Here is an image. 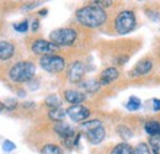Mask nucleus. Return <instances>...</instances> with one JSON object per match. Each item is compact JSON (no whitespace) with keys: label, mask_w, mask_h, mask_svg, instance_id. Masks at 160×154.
Listing matches in <instances>:
<instances>
[{"label":"nucleus","mask_w":160,"mask_h":154,"mask_svg":"<svg viewBox=\"0 0 160 154\" xmlns=\"http://www.w3.org/2000/svg\"><path fill=\"white\" fill-rule=\"evenodd\" d=\"M38 26H40V22L36 20V21H33V23H32V31H36L37 28H38Z\"/></svg>","instance_id":"obj_33"},{"label":"nucleus","mask_w":160,"mask_h":154,"mask_svg":"<svg viewBox=\"0 0 160 154\" xmlns=\"http://www.w3.org/2000/svg\"><path fill=\"white\" fill-rule=\"evenodd\" d=\"M110 154H133V148L128 143H120L111 151Z\"/></svg>","instance_id":"obj_17"},{"label":"nucleus","mask_w":160,"mask_h":154,"mask_svg":"<svg viewBox=\"0 0 160 154\" xmlns=\"http://www.w3.org/2000/svg\"><path fill=\"white\" fill-rule=\"evenodd\" d=\"M64 97L68 102H70L73 105H80L82 101H85L86 95L84 93L77 91V90H67L64 93Z\"/></svg>","instance_id":"obj_13"},{"label":"nucleus","mask_w":160,"mask_h":154,"mask_svg":"<svg viewBox=\"0 0 160 154\" xmlns=\"http://www.w3.org/2000/svg\"><path fill=\"white\" fill-rule=\"evenodd\" d=\"M41 154H62V149L56 144H47L42 148Z\"/></svg>","instance_id":"obj_21"},{"label":"nucleus","mask_w":160,"mask_h":154,"mask_svg":"<svg viewBox=\"0 0 160 154\" xmlns=\"http://www.w3.org/2000/svg\"><path fill=\"white\" fill-rule=\"evenodd\" d=\"M67 116V111L63 110L62 107H58V109H53L49 111V118L56 121V122H62L64 121V117Z\"/></svg>","instance_id":"obj_18"},{"label":"nucleus","mask_w":160,"mask_h":154,"mask_svg":"<svg viewBox=\"0 0 160 154\" xmlns=\"http://www.w3.org/2000/svg\"><path fill=\"white\" fill-rule=\"evenodd\" d=\"M144 130L150 137H160V122L159 121H148L144 125Z\"/></svg>","instance_id":"obj_15"},{"label":"nucleus","mask_w":160,"mask_h":154,"mask_svg":"<svg viewBox=\"0 0 160 154\" xmlns=\"http://www.w3.org/2000/svg\"><path fill=\"white\" fill-rule=\"evenodd\" d=\"M147 15L148 18L152 20V21H159L160 20V14L158 11H154V10H147Z\"/></svg>","instance_id":"obj_28"},{"label":"nucleus","mask_w":160,"mask_h":154,"mask_svg":"<svg viewBox=\"0 0 160 154\" xmlns=\"http://www.w3.org/2000/svg\"><path fill=\"white\" fill-rule=\"evenodd\" d=\"M2 105H4V107H8V110H12V109L16 107L18 102H16V100H14V99H8V102H4Z\"/></svg>","instance_id":"obj_29"},{"label":"nucleus","mask_w":160,"mask_h":154,"mask_svg":"<svg viewBox=\"0 0 160 154\" xmlns=\"http://www.w3.org/2000/svg\"><path fill=\"white\" fill-rule=\"evenodd\" d=\"M41 67L52 74H57L60 73L64 68H65V60L64 58L57 56V54H48V56H43L40 59Z\"/></svg>","instance_id":"obj_5"},{"label":"nucleus","mask_w":160,"mask_h":154,"mask_svg":"<svg viewBox=\"0 0 160 154\" xmlns=\"http://www.w3.org/2000/svg\"><path fill=\"white\" fill-rule=\"evenodd\" d=\"M36 67L32 62L25 60L12 65L9 70V77L15 83H26L35 77Z\"/></svg>","instance_id":"obj_2"},{"label":"nucleus","mask_w":160,"mask_h":154,"mask_svg":"<svg viewBox=\"0 0 160 154\" xmlns=\"http://www.w3.org/2000/svg\"><path fill=\"white\" fill-rule=\"evenodd\" d=\"M149 142H150V146L153 147L154 153L160 154V137H150Z\"/></svg>","instance_id":"obj_24"},{"label":"nucleus","mask_w":160,"mask_h":154,"mask_svg":"<svg viewBox=\"0 0 160 154\" xmlns=\"http://www.w3.org/2000/svg\"><path fill=\"white\" fill-rule=\"evenodd\" d=\"M92 4H94V5H96V6H99V8H102V9H103V8L110 6V5L112 4V1H110V0H106V1H105V0H103V1L98 0V1H94Z\"/></svg>","instance_id":"obj_30"},{"label":"nucleus","mask_w":160,"mask_h":154,"mask_svg":"<svg viewBox=\"0 0 160 154\" xmlns=\"http://www.w3.org/2000/svg\"><path fill=\"white\" fill-rule=\"evenodd\" d=\"M117 132H118V135H120L121 138L124 139V141H128V139L133 136L132 131H131L127 126H118V127H117Z\"/></svg>","instance_id":"obj_22"},{"label":"nucleus","mask_w":160,"mask_h":154,"mask_svg":"<svg viewBox=\"0 0 160 154\" xmlns=\"http://www.w3.org/2000/svg\"><path fill=\"white\" fill-rule=\"evenodd\" d=\"M153 68V63L149 59H144L140 60L139 63H137V65L131 70V75L132 77H142L148 74Z\"/></svg>","instance_id":"obj_10"},{"label":"nucleus","mask_w":160,"mask_h":154,"mask_svg":"<svg viewBox=\"0 0 160 154\" xmlns=\"http://www.w3.org/2000/svg\"><path fill=\"white\" fill-rule=\"evenodd\" d=\"M105 136H106V132H105V128H103L102 125L95 127V128L85 131V137H86V139L91 144H99V143H101L103 141Z\"/></svg>","instance_id":"obj_9"},{"label":"nucleus","mask_w":160,"mask_h":154,"mask_svg":"<svg viewBox=\"0 0 160 154\" xmlns=\"http://www.w3.org/2000/svg\"><path fill=\"white\" fill-rule=\"evenodd\" d=\"M2 109H4V105H2V104H0V111H1Z\"/></svg>","instance_id":"obj_35"},{"label":"nucleus","mask_w":160,"mask_h":154,"mask_svg":"<svg viewBox=\"0 0 160 154\" xmlns=\"http://www.w3.org/2000/svg\"><path fill=\"white\" fill-rule=\"evenodd\" d=\"M14 30H16L18 32H26L28 30V22L27 21H22V22H19V23H15L14 25Z\"/></svg>","instance_id":"obj_26"},{"label":"nucleus","mask_w":160,"mask_h":154,"mask_svg":"<svg viewBox=\"0 0 160 154\" xmlns=\"http://www.w3.org/2000/svg\"><path fill=\"white\" fill-rule=\"evenodd\" d=\"M120 75L118 70L113 67H110V68H106L102 73H101L100 77V84L101 85H108L111 84L112 81H115Z\"/></svg>","instance_id":"obj_12"},{"label":"nucleus","mask_w":160,"mask_h":154,"mask_svg":"<svg viewBox=\"0 0 160 154\" xmlns=\"http://www.w3.org/2000/svg\"><path fill=\"white\" fill-rule=\"evenodd\" d=\"M102 123H101L99 120H92V121H88V122H84L82 125H81V127L85 130V131H88V130H91V128H95V127H98V126H101Z\"/></svg>","instance_id":"obj_25"},{"label":"nucleus","mask_w":160,"mask_h":154,"mask_svg":"<svg viewBox=\"0 0 160 154\" xmlns=\"http://www.w3.org/2000/svg\"><path fill=\"white\" fill-rule=\"evenodd\" d=\"M49 38L56 46H72L77 39V31L69 27L58 28L51 32Z\"/></svg>","instance_id":"obj_4"},{"label":"nucleus","mask_w":160,"mask_h":154,"mask_svg":"<svg viewBox=\"0 0 160 154\" xmlns=\"http://www.w3.org/2000/svg\"><path fill=\"white\" fill-rule=\"evenodd\" d=\"M133 154H152L150 153V148L148 144L145 143H139L136 146V148H133Z\"/></svg>","instance_id":"obj_23"},{"label":"nucleus","mask_w":160,"mask_h":154,"mask_svg":"<svg viewBox=\"0 0 160 154\" xmlns=\"http://www.w3.org/2000/svg\"><path fill=\"white\" fill-rule=\"evenodd\" d=\"M100 83L96 81V80H86V81H82L80 84V86L86 91V93H96L99 89H100Z\"/></svg>","instance_id":"obj_16"},{"label":"nucleus","mask_w":160,"mask_h":154,"mask_svg":"<svg viewBox=\"0 0 160 154\" xmlns=\"http://www.w3.org/2000/svg\"><path fill=\"white\" fill-rule=\"evenodd\" d=\"M54 131H56L60 137H63L65 141L72 139V138L74 137V130L72 128V126H70V125L65 123L64 121H62V122H57V123L54 125Z\"/></svg>","instance_id":"obj_11"},{"label":"nucleus","mask_w":160,"mask_h":154,"mask_svg":"<svg viewBox=\"0 0 160 154\" xmlns=\"http://www.w3.org/2000/svg\"><path fill=\"white\" fill-rule=\"evenodd\" d=\"M15 148H16V146L14 144V142H11V141H9V139H5V141H4V143H2V149H4V152L9 153V152L14 151Z\"/></svg>","instance_id":"obj_27"},{"label":"nucleus","mask_w":160,"mask_h":154,"mask_svg":"<svg viewBox=\"0 0 160 154\" xmlns=\"http://www.w3.org/2000/svg\"><path fill=\"white\" fill-rule=\"evenodd\" d=\"M136 23H137V19H136L134 13L131 10H124L120 13L115 20V28L117 33L126 35L134 30Z\"/></svg>","instance_id":"obj_3"},{"label":"nucleus","mask_w":160,"mask_h":154,"mask_svg":"<svg viewBox=\"0 0 160 154\" xmlns=\"http://www.w3.org/2000/svg\"><path fill=\"white\" fill-rule=\"evenodd\" d=\"M153 110L159 111L160 110V99H154L153 100Z\"/></svg>","instance_id":"obj_31"},{"label":"nucleus","mask_w":160,"mask_h":154,"mask_svg":"<svg viewBox=\"0 0 160 154\" xmlns=\"http://www.w3.org/2000/svg\"><path fill=\"white\" fill-rule=\"evenodd\" d=\"M140 105H142V102H140L139 97L131 96L129 100H128V102H127V105H126V107H127L129 111H137V110H139Z\"/></svg>","instance_id":"obj_20"},{"label":"nucleus","mask_w":160,"mask_h":154,"mask_svg":"<svg viewBox=\"0 0 160 154\" xmlns=\"http://www.w3.org/2000/svg\"><path fill=\"white\" fill-rule=\"evenodd\" d=\"M85 74V64L80 60L72 63L68 69V80L70 83H79Z\"/></svg>","instance_id":"obj_8"},{"label":"nucleus","mask_w":160,"mask_h":154,"mask_svg":"<svg viewBox=\"0 0 160 154\" xmlns=\"http://www.w3.org/2000/svg\"><path fill=\"white\" fill-rule=\"evenodd\" d=\"M107 19V15L102 8L96 5H88L84 8H80L77 11V20L82 26L96 28L105 23Z\"/></svg>","instance_id":"obj_1"},{"label":"nucleus","mask_w":160,"mask_h":154,"mask_svg":"<svg viewBox=\"0 0 160 154\" xmlns=\"http://www.w3.org/2000/svg\"><path fill=\"white\" fill-rule=\"evenodd\" d=\"M47 13H48V10H47V9H44V10L40 11V15L41 16H46V15H47Z\"/></svg>","instance_id":"obj_34"},{"label":"nucleus","mask_w":160,"mask_h":154,"mask_svg":"<svg viewBox=\"0 0 160 154\" xmlns=\"http://www.w3.org/2000/svg\"><path fill=\"white\" fill-rule=\"evenodd\" d=\"M32 52L36 54H42V56H48L51 53H54L56 51H58V46H56L54 43L46 41V39H36L32 43L31 47Z\"/></svg>","instance_id":"obj_6"},{"label":"nucleus","mask_w":160,"mask_h":154,"mask_svg":"<svg viewBox=\"0 0 160 154\" xmlns=\"http://www.w3.org/2000/svg\"><path fill=\"white\" fill-rule=\"evenodd\" d=\"M40 4H41V3H31V5H26V6L23 8V9H25V10H28V9L36 8V6H37V5H40Z\"/></svg>","instance_id":"obj_32"},{"label":"nucleus","mask_w":160,"mask_h":154,"mask_svg":"<svg viewBox=\"0 0 160 154\" xmlns=\"http://www.w3.org/2000/svg\"><path fill=\"white\" fill-rule=\"evenodd\" d=\"M15 53V47L8 41H0V59L6 60L14 56Z\"/></svg>","instance_id":"obj_14"},{"label":"nucleus","mask_w":160,"mask_h":154,"mask_svg":"<svg viewBox=\"0 0 160 154\" xmlns=\"http://www.w3.org/2000/svg\"><path fill=\"white\" fill-rule=\"evenodd\" d=\"M44 102H46V105L48 106V107H51L52 110L53 109H58L60 107V99L57 95H49V96L46 97V100H44Z\"/></svg>","instance_id":"obj_19"},{"label":"nucleus","mask_w":160,"mask_h":154,"mask_svg":"<svg viewBox=\"0 0 160 154\" xmlns=\"http://www.w3.org/2000/svg\"><path fill=\"white\" fill-rule=\"evenodd\" d=\"M67 115L73 122H81L90 116V110L82 105H73L67 110Z\"/></svg>","instance_id":"obj_7"}]
</instances>
